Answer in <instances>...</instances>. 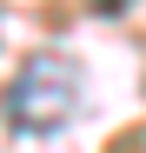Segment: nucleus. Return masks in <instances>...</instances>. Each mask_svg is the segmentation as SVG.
Wrapping results in <instances>:
<instances>
[{
  "label": "nucleus",
  "mask_w": 146,
  "mask_h": 153,
  "mask_svg": "<svg viewBox=\"0 0 146 153\" xmlns=\"http://www.w3.org/2000/svg\"><path fill=\"white\" fill-rule=\"evenodd\" d=\"M73 107H80V73L60 53H33L13 73V87H7V120H13V133H27V140L60 133L73 120Z\"/></svg>",
  "instance_id": "obj_1"
}]
</instances>
